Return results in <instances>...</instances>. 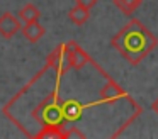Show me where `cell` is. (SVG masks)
Here are the masks:
<instances>
[{"label":"cell","instance_id":"cell-1","mask_svg":"<svg viewBox=\"0 0 158 139\" xmlns=\"http://www.w3.org/2000/svg\"><path fill=\"white\" fill-rule=\"evenodd\" d=\"M61 78L63 75L46 63L44 68L4 105V115L27 137H32V134L36 137L44 127H65L63 100L60 97Z\"/></svg>","mask_w":158,"mask_h":139},{"label":"cell","instance_id":"cell-2","mask_svg":"<svg viewBox=\"0 0 158 139\" xmlns=\"http://www.w3.org/2000/svg\"><path fill=\"white\" fill-rule=\"evenodd\" d=\"M110 46L131 64H139L151 51L156 49L158 37L138 19H131L110 39Z\"/></svg>","mask_w":158,"mask_h":139},{"label":"cell","instance_id":"cell-3","mask_svg":"<svg viewBox=\"0 0 158 139\" xmlns=\"http://www.w3.org/2000/svg\"><path fill=\"white\" fill-rule=\"evenodd\" d=\"M46 63L51 64L60 75H66L68 71H72V56H70V51L66 47V43H61L48 54L46 58Z\"/></svg>","mask_w":158,"mask_h":139},{"label":"cell","instance_id":"cell-4","mask_svg":"<svg viewBox=\"0 0 158 139\" xmlns=\"http://www.w3.org/2000/svg\"><path fill=\"white\" fill-rule=\"evenodd\" d=\"M66 47H68L70 56H72V70L80 71V70H83L87 64L94 63V59L85 53V49H83L82 46H78L77 41H68V43H66Z\"/></svg>","mask_w":158,"mask_h":139},{"label":"cell","instance_id":"cell-5","mask_svg":"<svg viewBox=\"0 0 158 139\" xmlns=\"http://www.w3.org/2000/svg\"><path fill=\"white\" fill-rule=\"evenodd\" d=\"M21 19L12 12H4L0 15V37L12 39L17 32H21Z\"/></svg>","mask_w":158,"mask_h":139},{"label":"cell","instance_id":"cell-6","mask_svg":"<svg viewBox=\"0 0 158 139\" xmlns=\"http://www.w3.org/2000/svg\"><path fill=\"white\" fill-rule=\"evenodd\" d=\"M85 108H89V105H83L82 102H78L77 98H70V100L61 102V112L66 122H77L82 119Z\"/></svg>","mask_w":158,"mask_h":139},{"label":"cell","instance_id":"cell-7","mask_svg":"<svg viewBox=\"0 0 158 139\" xmlns=\"http://www.w3.org/2000/svg\"><path fill=\"white\" fill-rule=\"evenodd\" d=\"M22 36L26 37V41L29 43H38L43 36L46 34V29L39 24V20H34V22H27L21 27Z\"/></svg>","mask_w":158,"mask_h":139},{"label":"cell","instance_id":"cell-8","mask_svg":"<svg viewBox=\"0 0 158 139\" xmlns=\"http://www.w3.org/2000/svg\"><path fill=\"white\" fill-rule=\"evenodd\" d=\"M68 19L72 20L75 26H83V24H87L90 19V10L77 3L75 7H72V9L68 10Z\"/></svg>","mask_w":158,"mask_h":139},{"label":"cell","instance_id":"cell-9","mask_svg":"<svg viewBox=\"0 0 158 139\" xmlns=\"http://www.w3.org/2000/svg\"><path fill=\"white\" fill-rule=\"evenodd\" d=\"M19 19L22 20L24 24L27 22H34V20H39L41 19V10L34 5V3H26L21 10H19Z\"/></svg>","mask_w":158,"mask_h":139},{"label":"cell","instance_id":"cell-10","mask_svg":"<svg viewBox=\"0 0 158 139\" xmlns=\"http://www.w3.org/2000/svg\"><path fill=\"white\" fill-rule=\"evenodd\" d=\"M143 0H114V5L124 14V15H133L141 7Z\"/></svg>","mask_w":158,"mask_h":139},{"label":"cell","instance_id":"cell-11","mask_svg":"<svg viewBox=\"0 0 158 139\" xmlns=\"http://www.w3.org/2000/svg\"><path fill=\"white\" fill-rule=\"evenodd\" d=\"M63 131H65V139H83V137H87L85 132H82L77 127H65Z\"/></svg>","mask_w":158,"mask_h":139},{"label":"cell","instance_id":"cell-12","mask_svg":"<svg viewBox=\"0 0 158 139\" xmlns=\"http://www.w3.org/2000/svg\"><path fill=\"white\" fill-rule=\"evenodd\" d=\"M77 3L90 10V9H94V7L97 5V0H77Z\"/></svg>","mask_w":158,"mask_h":139},{"label":"cell","instance_id":"cell-13","mask_svg":"<svg viewBox=\"0 0 158 139\" xmlns=\"http://www.w3.org/2000/svg\"><path fill=\"white\" fill-rule=\"evenodd\" d=\"M151 110H153V112H155V114H156V115H158V98H156V100H155V102H153V104H151Z\"/></svg>","mask_w":158,"mask_h":139}]
</instances>
